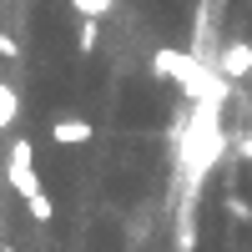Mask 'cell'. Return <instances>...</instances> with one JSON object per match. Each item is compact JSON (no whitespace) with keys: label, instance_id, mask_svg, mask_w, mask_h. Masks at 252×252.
Returning a JSON list of instances; mask_svg holds the SVG:
<instances>
[{"label":"cell","instance_id":"13","mask_svg":"<svg viewBox=\"0 0 252 252\" xmlns=\"http://www.w3.org/2000/svg\"><path fill=\"white\" fill-rule=\"evenodd\" d=\"M0 252H15V247H0Z\"/></svg>","mask_w":252,"mask_h":252},{"label":"cell","instance_id":"5","mask_svg":"<svg viewBox=\"0 0 252 252\" xmlns=\"http://www.w3.org/2000/svg\"><path fill=\"white\" fill-rule=\"evenodd\" d=\"M51 141H61V146H86L91 141V121L86 116H56L51 121Z\"/></svg>","mask_w":252,"mask_h":252},{"label":"cell","instance_id":"8","mask_svg":"<svg viewBox=\"0 0 252 252\" xmlns=\"http://www.w3.org/2000/svg\"><path fill=\"white\" fill-rule=\"evenodd\" d=\"M26 212H31V222H40V227H46V222L56 217V202H51L46 192H35V197L26 202Z\"/></svg>","mask_w":252,"mask_h":252},{"label":"cell","instance_id":"6","mask_svg":"<svg viewBox=\"0 0 252 252\" xmlns=\"http://www.w3.org/2000/svg\"><path fill=\"white\" fill-rule=\"evenodd\" d=\"M15 116H20V96L5 86V81H0V131H10V126H15Z\"/></svg>","mask_w":252,"mask_h":252},{"label":"cell","instance_id":"4","mask_svg":"<svg viewBox=\"0 0 252 252\" xmlns=\"http://www.w3.org/2000/svg\"><path fill=\"white\" fill-rule=\"evenodd\" d=\"M212 66H217L227 81H242V76H252V40H227V46L212 56Z\"/></svg>","mask_w":252,"mask_h":252},{"label":"cell","instance_id":"3","mask_svg":"<svg viewBox=\"0 0 252 252\" xmlns=\"http://www.w3.org/2000/svg\"><path fill=\"white\" fill-rule=\"evenodd\" d=\"M5 182L15 187L20 197H35L40 192V177H35V141H26V136H15L10 141V161H5Z\"/></svg>","mask_w":252,"mask_h":252},{"label":"cell","instance_id":"10","mask_svg":"<svg viewBox=\"0 0 252 252\" xmlns=\"http://www.w3.org/2000/svg\"><path fill=\"white\" fill-rule=\"evenodd\" d=\"M0 56H5V61H20V40H15L5 26H0Z\"/></svg>","mask_w":252,"mask_h":252},{"label":"cell","instance_id":"12","mask_svg":"<svg viewBox=\"0 0 252 252\" xmlns=\"http://www.w3.org/2000/svg\"><path fill=\"white\" fill-rule=\"evenodd\" d=\"M232 146H237V157H242V161H252V131H242Z\"/></svg>","mask_w":252,"mask_h":252},{"label":"cell","instance_id":"7","mask_svg":"<svg viewBox=\"0 0 252 252\" xmlns=\"http://www.w3.org/2000/svg\"><path fill=\"white\" fill-rule=\"evenodd\" d=\"M71 5H76V15H81V20H106L116 0H71Z\"/></svg>","mask_w":252,"mask_h":252},{"label":"cell","instance_id":"11","mask_svg":"<svg viewBox=\"0 0 252 252\" xmlns=\"http://www.w3.org/2000/svg\"><path fill=\"white\" fill-rule=\"evenodd\" d=\"M227 217H237V222H252V207L242 197H227Z\"/></svg>","mask_w":252,"mask_h":252},{"label":"cell","instance_id":"1","mask_svg":"<svg viewBox=\"0 0 252 252\" xmlns=\"http://www.w3.org/2000/svg\"><path fill=\"white\" fill-rule=\"evenodd\" d=\"M152 71L166 76L172 86H182V96L192 101V106H227V96H232V81H227L212 61H202L197 51L161 46V51L152 56Z\"/></svg>","mask_w":252,"mask_h":252},{"label":"cell","instance_id":"9","mask_svg":"<svg viewBox=\"0 0 252 252\" xmlns=\"http://www.w3.org/2000/svg\"><path fill=\"white\" fill-rule=\"evenodd\" d=\"M96 26H101V20H81V35H76V46L86 51V56L96 51Z\"/></svg>","mask_w":252,"mask_h":252},{"label":"cell","instance_id":"2","mask_svg":"<svg viewBox=\"0 0 252 252\" xmlns=\"http://www.w3.org/2000/svg\"><path fill=\"white\" fill-rule=\"evenodd\" d=\"M227 152V131H222V106H192V126L182 131V177L202 182Z\"/></svg>","mask_w":252,"mask_h":252}]
</instances>
